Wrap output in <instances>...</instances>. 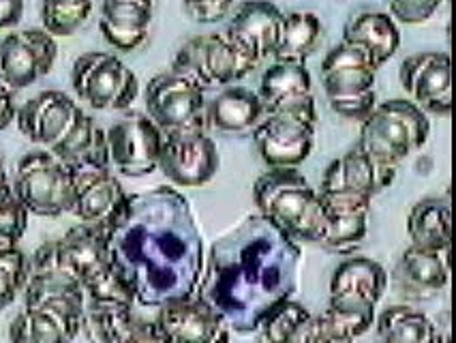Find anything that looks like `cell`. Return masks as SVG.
I'll list each match as a JSON object with an SVG mask.
<instances>
[{"label": "cell", "mask_w": 456, "mask_h": 343, "mask_svg": "<svg viewBox=\"0 0 456 343\" xmlns=\"http://www.w3.org/2000/svg\"><path fill=\"white\" fill-rule=\"evenodd\" d=\"M116 271L135 305L161 309L195 297L204 273V239L191 202L176 187L131 193L105 232Z\"/></svg>", "instance_id": "cell-1"}, {"label": "cell", "mask_w": 456, "mask_h": 343, "mask_svg": "<svg viewBox=\"0 0 456 343\" xmlns=\"http://www.w3.org/2000/svg\"><path fill=\"white\" fill-rule=\"evenodd\" d=\"M302 251L262 215H248L215 241L195 297L210 305L230 331L257 332L300 286Z\"/></svg>", "instance_id": "cell-2"}, {"label": "cell", "mask_w": 456, "mask_h": 343, "mask_svg": "<svg viewBox=\"0 0 456 343\" xmlns=\"http://www.w3.org/2000/svg\"><path fill=\"white\" fill-rule=\"evenodd\" d=\"M253 200L259 215L294 242H320L326 213L317 189L298 167H268L253 184Z\"/></svg>", "instance_id": "cell-3"}, {"label": "cell", "mask_w": 456, "mask_h": 343, "mask_svg": "<svg viewBox=\"0 0 456 343\" xmlns=\"http://www.w3.org/2000/svg\"><path fill=\"white\" fill-rule=\"evenodd\" d=\"M431 134L428 116L410 99H390L378 103L364 123H360L356 149L386 167L399 166L420 151Z\"/></svg>", "instance_id": "cell-4"}, {"label": "cell", "mask_w": 456, "mask_h": 343, "mask_svg": "<svg viewBox=\"0 0 456 343\" xmlns=\"http://www.w3.org/2000/svg\"><path fill=\"white\" fill-rule=\"evenodd\" d=\"M54 242L62 266L82 283L86 300L123 303L135 307L134 294L129 292L111 262L108 234L103 230L77 224Z\"/></svg>", "instance_id": "cell-5"}, {"label": "cell", "mask_w": 456, "mask_h": 343, "mask_svg": "<svg viewBox=\"0 0 456 343\" xmlns=\"http://www.w3.org/2000/svg\"><path fill=\"white\" fill-rule=\"evenodd\" d=\"M22 292L24 307L47 311L73 332H82L86 294L82 283L62 266L54 241L41 245L28 260V277Z\"/></svg>", "instance_id": "cell-6"}, {"label": "cell", "mask_w": 456, "mask_h": 343, "mask_svg": "<svg viewBox=\"0 0 456 343\" xmlns=\"http://www.w3.org/2000/svg\"><path fill=\"white\" fill-rule=\"evenodd\" d=\"M12 187L28 215L61 217L71 213L76 172L50 151H30L20 159Z\"/></svg>", "instance_id": "cell-7"}, {"label": "cell", "mask_w": 456, "mask_h": 343, "mask_svg": "<svg viewBox=\"0 0 456 343\" xmlns=\"http://www.w3.org/2000/svg\"><path fill=\"white\" fill-rule=\"evenodd\" d=\"M253 69H257L256 62L223 30V33L189 39L176 52L169 71L206 91V88L232 86L247 78Z\"/></svg>", "instance_id": "cell-8"}, {"label": "cell", "mask_w": 456, "mask_h": 343, "mask_svg": "<svg viewBox=\"0 0 456 343\" xmlns=\"http://www.w3.org/2000/svg\"><path fill=\"white\" fill-rule=\"evenodd\" d=\"M71 86L76 97L97 112L129 110L140 94L137 76L116 54L84 52L71 67Z\"/></svg>", "instance_id": "cell-9"}, {"label": "cell", "mask_w": 456, "mask_h": 343, "mask_svg": "<svg viewBox=\"0 0 456 343\" xmlns=\"http://www.w3.org/2000/svg\"><path fill=\"white\" fill-rule=\"evenodd\" d=\"M146 116L163 135L206 131V97L200 86L176 73H159L146 84Z\"/></svg>", "instance_id": "cell-10"}, {"label": "cell", "mask_w": 456, "mask_h": 343, "mask_svg": "<svg viewBox=\"0 0 456 343\" xmlns=\"http://www.w3.org/2000/svg\"><path fill=\"white\" fill-rule=\"evenodd\" d=\"M221 166L219 151L206 131L163 135L159 167L176 189H195L208 184Z\"/></svg>", "instance_id": "cell-11"}, {"label": "cell", "mask_w": 456, "mask_h": 343, "mask_svg": "<svg viewBox=\"0 0 456 343\" xmlns=\"http://www.w3.org/2000/svg\"><path fill=\"white\" fill-rule=\"evenodd\" d=\"M108 137L110 163L120 174L131 178H142L157 172L161 155V129L142 112H131L110 125Z\"/></svg>", "instance_id": "cell-12"}, {"label": "cell", "mask_w": 456, "mask_h": 343, "mask_svg": "<svg viewBox=\"0 0 456 343\" xmlns=\"http://www.w3.org/2000/svg\"><path fill=\"white\" fill-rule=\"evenodd\" d=\"M58 45L44 29L13 30L0 39V84L12 91L33 86L56 65Z\"/></svg>", "instance_id": "cell-13"}, {"label": "cell", "mask_w": 456, "mask_h": 343, "mask_svg": "<svg viewBox=\"0 0 456 343\" xmlns=\"http://www.w3.org/2000/svg\"><path fill=\"white\" fill-rule=\"evenodd\" d=\"M399 80L424 114L452 112V62L445 52H418L401 62Z\"/></svg>", "instance_id": "cell-14"}, {"label": "cell", "mask_w": 456, "mask_h": 343, "mask_svg": "<svg viewBox=\"0 0 456 343\" xmlns=\"http://www.w3.org/2000/svg\"><path fill=\"white\" fill-rule=\"evenodd\" d=\"M315 127L281 114H264L251 131L259 157L268 167H298L311 157Z\"/></svg>", "instance_id": "cell-15"}, {"label": "cell", "mask_w": 456, "mask_h": 343, "mask_svg": "<svg viewBox=\"0 0 456 343\" xmlns=\"http://www.w3.org/2000/svg\"><path fill=\"white\" fill-rule=\"evenodd\" d=\"M84 114L82 105L62 91H44L22 103L15 114L20 134L41 149L50 151L67 135Z\"/></svg>", "instance_id": "cell-16"}, {"label": "cell", "mask_w": 456, "mask_h": 343, "mask_svg": "<svg viewBox=\"0 0 456 343\" xmlns=\"http://www.w3.org/2000/svg\"><path fill=\"white\" fill-rule=\"evenodd\" d=\"M76 172V198L71 213L79 224L108 232L123 213L129 193L110 167Z\"/></svg>", "instance_id": "cell-17"}, {"label": "cell", "mask_w": 456, "mask_h": 343, "mask_svg": "<svg viewBox=\"0 0 456 343\" xmlns=\"http://www.w3.org/2000/svg\"><path fill=\"white\" fill-rule=\"evenodd\" d=\"M155 322L169 343H230V326L198 297L163 305Z\"/></svg>", "instance_id": "cell-18"}, {"label": "cell", "mask_w": 456, "mask_h": 343, "mask_svg": "<svg viewBox=\"0 0 456 343\" xmlns=\"http://www.w3.org/2000/svg\"><path fill=\"white\" fill-rule=\"evenodd\" d=\"M285 13L268 0H248L236 9L225 35L259 67L279 45Z\"/></svg>", "instance_id": "cell-19"}, {"label": "cell", "mask_w": 456, "mask_h": 343, "mask_svg": "<svg viewBox=\"0 0 456 343\" xmlns=\"http://www.w3.org/2000/svg\"><path fill=\"white\" fill-rule=\"evenodd\" d=\"M450 282V249H420L410 245L395 268V286L405 298L428 300Z\"/></svg>", "instance_id": "cell-20"}, {"label": "cell", "mask_w": 456, "mask_h": 343, "mask_svg": "<svg viewBox=\"0 0 456 343\" xmlns=\"http://www.w3.org/2000/svg\"><path fill=\"white\" fill-rule=\"evenodd\" d=\"M395 178V167L379 166L354 146L326 167L317 192H354L373 200L375 195L388 189Z\"/></svg>", "instance_id": "cell-21"}, {"label": "cell", "mask_w": 456, "mask_h": 343, "mask_svg": "<svg viewBox=\"0 0 456 343\" xmlns=\"http://www.w3.org/2000/svg\"><path fill=\"white\" fill-rule=\"evenodd\" d=\"M155 0H101L99 30L118 52H134L148 39Z\"/></svg>", "instance_id": "cell-22"}, {"label": "cell", "mask_w": 456, "mask_h": 343, "mask_svg": "<svg viewBox=\"0 0 456 343\" xmlns=\"http://www.w3.org/2000/svg\"><path fill=\"white\" fill-rule=\"evenodd\" d=\"M264 118V103L256 91L245 86H225L206 103V123L221 134L245 135Z\"/></svg>", "instance_id": "cell-23"}, {"label": "cell", "mask_w": 456, "mask_h": 343, "mask_svg": "<svg viewBox=\"0 0 456 343\" xmlns=\"http://www.w3.org/2000/svg\"><path fill=\"white\" fill-rule=\"evenodd\" d=\"M50 152L73 170H101L111 166L105 131L88 114L79 116L76 125L52 146Z\"/></svg>", "instance_id": "cell-24"}, {"label": "cell", "mask_w": 456, "mask_h": 343, "mask_svg": "<svg viewBox=\"0 0 456 343\" xmlns=\"http://www.w3.org/2000/svg\"><path fill=\"white\" fill-rule=\"evenodd\" d=\"M388 286V273L379 262L364 256H347L334 268L330 277V297L358 298L379 305Z\"/></svg>", "instance_id": "cell-25"}, {"label": "cell", "mask_w": 456, "mask_h": 343, "mask_svg": "<svg viewBox=\"0 0 456 343\" xmlns=\"http://www.w3.org/2000/svg\"><path fill=\"white\" fill-rule=\"evenodd\" d=\"M407 236L420 249H450L452 241V210L442 198H424L407 215Z\"/></svg>", "instance_id": "cell-26"}, {"label": "cell", "mask_w": 456, "mask_h": 343, "mask_svg": "<svg viewBox=\"0 0 456 343\" xmlns=\"http://www.w3.org/2000/svg\"><path fill=\"white\" fill-rule=\"evenodd\" d=\"M343 41L362 45L370 52L378 67L386 65L399 52L401 33L390 13L362 12L354 15L343 29Z\"/></svg>", "instance_id": "cell-27"}, {"label": "cell", "mask_w": 456, "mask_h": 343, "mask_svg": "<svg viewBox=\"0 0 456 343\" xmlns=\"http://www.w3.org/2000/svg\"><path fill=\"white\" fill-rule=\"evenodd\" d=\"M439 326L410 305H392L375 320L378 343H435L439 337Z\"/></svg>", "instance_id": "cell-28"}, {"label": "cell", "mask_w": 456, "mask_h": 343, "mask_svg": "<svg viewBox=\"0 0 456 343\" xmlns=\"http://www.w3.org/2000/svg\"><path fill=\"white\" fill-rule=\"evenodd\" d=\"M322 22L311 12H291L283 18L279 45L274 50V61L306 62L315 45L320 44Z\"/></svg>", "instance_id": "cell-29"}, {"label": "cell", "mask_w": 456, "mask_h": 343, "mask_svg": "<svg viewBox=\"0 0 456 343\" xmlns=\"http://www.w3.org/2000/svg\"><path fill=\"white\" fill-rule=\"evenodd\" d=\"M135 320L137 315L131 305L86 300L82 331L93 343H120Z\"/></svg>", "instance_id": "cell-30"}, {"label": "cell", "mask_w": 456, "mask_h": 343, "mask_svg": "<svg viewBox=\"0 0 456 343\" xmlns=\"http://www.w3.org/2000/svg\"><path fill=\"white\" fill-rule=\"evenodd\" d=\"M313 93L311 73L306 62H283L274 61L259 80L257 97L262 99L264 110L273 108L283 99L298 97V94Z\"/></svg>", "instance_id": "cell-31"}, {"label": "cell", "mask_w": 456, "mask_h": 343, "mask_svg": "<svg viewBox=\"0 0 456 343\" xmlns=\"http://www.w3.org/2000/svg\"><path fill=\"white\" fill-rule=\"evenodd\" d=\"M77 332H73L65 322L41 309L24 307L9 326L12 343H73Z\"/></svg>", "instance_id": "cell-32"}, {"label": "cell", "mask_w": 456, "mask_h": 343, "mask_svg": "<svg viewBox=\"0 0 456 343\" xmlns=\"http://www.w3.org/2000/svg\"><path fill=\"white\" fill-rule=\"evenodd\" d=\"M311 318L313 314L305 305L289 298L270 311L266 320L259 324L257 332L262 335L264 343H298L302 331Z\"/></svg>", "instance_id": "cell-33"}, {"label": "cell", "mask_w": 456, "mask_h": 343, "mask_svg": "<svg viewBox=\"0 0 456 343\" xmlns=\"http://www.w3.org/2000/svg\"><path fill=\"white\" fill-rule=\"evenodd\" d=\"M93 13V0H44L41 3V22L44 30L58 37L76 35Z\"/></svg>", "instance_id": "cell-34"}, {"label": "cell", "mask_w": 456, "mask_h": 343, "mask_svg": "<svg viewBox=\"0 0 456 343\" xmlns=\"http://www.w3.org/2000/svg\"><path fill=\"white\" fill-rule=\"evenodd\" d=\"M369 232V217L356 215V217H328L326 215V228L317 245L323 249L337 253V256H354Z\"/></svg>", "instance_id": "cell-35"}, {"label": "cell", "mask_w": 456, "mask_h": 343, "mask_svg": "<svg viewBox=\"0 0 456 343\" xmlns=\"http://www.w3.org/2000/svg\"><path fill=\"white\" fill-rule=\"evenodd\" d=\"M378 71L373 69H343V71L322 73V86L328 99L358 97L375 91Z\"/></svg>", "instance_id": "cell-36"}, {"label": "cell", "mask_w": 456, "mask_h": 343, "mask_svg": "<svg viewBox=\"0 0 456 343\" xmlns=\"http://www.w3.org/2000/svg\"><path fill=\"white\" fill-rule=\"evenodd\" d=\"M28 277V257L18 247L0 249V311L12 307Z\"/></svg>", "instance_id": "cell-37"}, {"label": "cell", "mask_w": 456, "mask_h": 343, "mask_svg": "<svg viewBox=\"0 0 456 343\" xmlns=\"http://www.w3.org/2000/svg\"><path fill=\"white\" fill-rule=\"evenodd\" d=\"M343 69H373V71H378L379 67L375 58L370 56V52L364 50L362 45L341 41L322 61V73L343 71Z\"/></svg>", "instance_id": "cell-38"}, {"label": "cell", "mask_w": 456, "mask_h": 343, "mask_svg": "<svg viewBox=\"0 0 456 343\" xmlns=\"http://www.w3.org/2000/svg\"><path fill=\"white\" fill-rule=\"evenodd\" d=\"M317 195L328 217H356V215L369 217L373 204L367 195L354 192H317Z\"/></svg>", "instance_id": "cell-39"}, {"label": "cell", "mask_w": 456, "mask_h": 343, "mask_svg": "<svg viewBox=\"0 0 456 343\" xmlns=\"http://www.w3.org/2000/svg\"><path fill=\"white\" fill-rule=\"evenodd\" d=\"M26 228H28V210L15 195L4 204H0V249L18 247Z\"/></svg>", "instance_id": "cell-40"}, {"label": "cell", "mask_w": 456, "mask_h": 343, "mask_svg": "<svg viewBox=\"0 0 456 343\" xmlns=\"http://www.w3.org/2000/svg\"><path fill=\"white\" fill-rule=\"evenodd\" d=\"M442 4L444 0H388L390 18L407 26L428 22Z\"/></svg>", "instance_id": "cell-41"}, {"label": "cell", "mask_w": 456, "mask_h": 343, "mask_svg": "<svg viewBox=\"0 0 456 343\" xmlns=\"http://www.w3.org/2000/svg\"><path fill=\"white\" fill-rule=\"evenodd\" d=\"M330 102V110L337 116L346 120H354V123H364L369 114L373 112L378 105V94L375 91H369L358 97H346V99H328Z\"/></svg>", "instance_id": "cell-42"}, {"label": "cell", "mask_w": 456, "mask_h": 343, "mask_svg": "<svg viewBox=\"0 0 456 343\" xmlns=\"http://www.w3.org/2000/svg\"><path fill=\"white\" fill-rule=\"evenodd\" d=\"M264 114H281V116H289V118L305 120V123L317 125V108H315V97H313V93L283 99V102L274 103L273 108L264 110Z\"/></svg>", "instance_id": "cell-43"}, {"label": "cell", "mask_w": 456, "mask_h": 343, "mask_svg": "<svg viewBox=\"0 0 456 343\" xmlns=\"http://www.w3.org/2000/svg\"><path fill=\"white\" fill-rule=\"evenodd\" d=\"M298 343H356V341L343 335V332L326 318V315L320 314V315H313L309 320V324H306L305 331H302Z\"/></svg>", "instance_id": "cell-44"}, {"label": "cell", "mask_w": 456, "mask_h": 343, "mask_svg": "<svg viewBox=\"0 0 456 343\" xmlns=\"http://www.w3.org/2000/svg\"><path fill=\"white\" fill-rule=\"evenodd\" d=\"M234 3L236 0H206L201 7L184 9V13H187L193 22L216 24V22H221L223 18H227V15H230Z\"/></svg>", "instance_id": "cell-45"}, {"label": "cell", "mask_w": 456, "mask_h": 343, "mask_svg": "<svg viewBox=\"0 0 456 343\" xmlns=\"http://www.w3.org/2000/svg\"><path fill=\"white\" fill-rule=\"evenodd\" d=\"M120 343H169V339L163 335L155 320L146 322L137 318L135 324L131 326Z\"/></svg>", "instance_id": "cell-46"}, {"label": "cell", "mask_w": 456, "mask_h": 343, "mask_svg": "<svg viewBox=\"0 0 456 343\" xmlns=\"http://www.w3.org/2000/svg\"><path fill=\"white\" fill-rule=\"evenodd\" d=\"M24 18V0H0V30L15 29Z\"/></svg>", "instance_id": "cell-47"}, {"label": "cell", "mask_w": 456, "mask_h": 343, "mask_svg": "<svg viewBox=\"0 0 456 343\" xmlns=\"http://www.w3.org/2000/svg\"><path fill=\"white\" fill-rule=\"evenodd\" d=\"M15 114H18V105H15V93L12 88L0 84V131L7 129L9 125L15 123Z\"/></svg>", "instance_id": "cell-48"}, {"label": "cell", "mask_w": 456, "mask_h": 343, "mask_svg": "<svg viewBox=\"0 0 456 343\" xmlns=\"http://www.w3.org/2000/svg\"><path fill=\"white\" fill-rule=\"evenodd\" d=\"M13 187H12V181L7 183H0V204H4L7 200L13 198Z\"/></svg>", "instance_id": "cell-49"}, {"label": "cell", "mask_w": 456, "mask_h": 343, "mask_svg": "<svg viewBox=\"0 0 456 343\" xmlns=\"http://www.w3.org/2000/svg\"><path fill=\"white\" fill-rule=\"evenodd\" d=\"M206 0H183V9H195V7H201Z\"/></svg>", "instance_id": "cell-50"}, {"label": "cell", "mask_w": 456, "mask_h": 343, "mask_svg": "<svg viewBox=\"0 0 456 343\" xmlns=\"http://www.w3.org/2000/svg\"><path fill=\"white\" fill-rule=\"evenodd\" d=\"M9 176H7V170H4V161L3 157H0V183H7Z\"/></svg>", "instance_id": "cell-51"}, {"label": "cell", "mask_w": 456, "mask_h": 343, "mask_svg": "<svg viewBox=\"0 0 456 343\" xmlns=\"http://www.w3.org/2000/svg\"><path fill=\"white\" fill-rule=\"evenodd\" d=\"M435 343H450V332L448 331H439V337Z\"/></svg>", "instance_id": "cell-52"}]
</instances>
